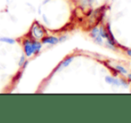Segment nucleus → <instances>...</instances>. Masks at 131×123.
Wrapping results in <instances>:
<instances>
[{
    "instance_id": "1",
    "label": "nucleus",
    "mask_w": 131,
    "mask_h": 123,
    "mask_svg": "<svg viewBox=\"0 0 131 123\" xmlns=\"http://www.w3.org/2000/svg\"><path fill=\"white\" fill-rule=\"evenodd\" d=\"M47 30H46L44 25H42L39 21H36L32 23L30 29L29 31V37L32 39L41 40V38L44 36L47 35Z\"/></svg>"
},
{
    "instance_id": "2",
    "label": "nucleus",
    "mask_w": 131,
    "mask_h": 123,
    "mask_svg": "<svg viewBox=\"0 0 131 123\" xmlns=\"http://www.w3.org/2000/svg\"><path fill=\"white\" fill-rule=\"evenodd\" d=\"M21 47L23 49V54L28 59H30L35 56L34 46H33V39L29 38H24L21 42Z\"/></svg>"
},
{
    "instance_id": "3",
    "label": "nucleus",
    "mask_w": 131,
    "mask_h": 123,
    "mask_svg": "<svg viewBox=\"0 0 131 123\" xmlns=\"http://www.w3.org/2000/svg\"><path fill=\"white\" fill-rule=\"evenodd\" d=\"M40 41L42 42L43 46H54L59 43V38L58 37L55 36H49V35H46L41 38Z\"/></svg>"
},
{
    "instance_id": "4",
    "label": "nucleus",
    "mask_w": 131,
    "mask_h": 123,
    "mask_svg": "<svg viewBox=\"0 0 131 123\" xmlns=\"http://www.w3.org/2000/svg\"><path fill=\"white\" fill-rule=\"evenodd\" d=\"M105 81L106 83L111 84V85H115V86H125V87H128V84L127 83L125 80H119V79H115L112 78L110 76H106L105 77Z\"/></svg>"
},
{
    "instance_id": "5",
    "label": "nucleus",
    "mask_w": 131,
    "mask_h": 123,
    "mask_svg": "<svg viewBox=\"0 0 131 123\" xmlns=\"http://www.w3.org/2000/svg\"><path fill=\"white\" fill-rule=\"evenodd\" d=\"M73 59H74V57H73V56H69V57H67L66 59H64L63 61H62L58 66H57V68L55 69V71H61V70L64 69V68H67L68 66H69L70 64L72 62Z\"/></svg>"
},
{
    "instance_id": "6",
    "label": "nucleus",
    "mask_w": 131,
    "mask_h": 123,
    "mask_svg": "<svg viewBox=\"0 0 131 123\" xmlns=\"http://www.w3.org/2000/svg\"><path fill=\"white\" fill-rule=\"evenodd\" d=\"M90 35H91V37L94 38L95 43H97V44L103 43V39H102V37H101V35H100V32H99V29L94 28L93 30H91V32H90Z\"/></svg>"
},
{
    "instance_id": "7",
    "label": "nucleus",
    "mask_w": 131,
    "mask_h": 123,
    "mask_svg": "<svg viewBox=\"0 0 131 123\" xmlns=\"http://www.w3.org/2000/svg\"><path fill=\"white\" fill-rule=\"evenodd\" d=\"M0 42L5 45H9V46H14L16 44L17 40L14 38H11V37H7V36H2L0 37Z\"/></svg>"
},
{
    "instance_id": "8",
    "label": "nucleus",
    "mask_w": 131,
    "mask_h": 123,
    "mask_svg": "<svg viewBox=\"0 0 131 123\" xmlns=\"http://www.w3.org/2000/svg\"><path fill=\"white\" fill-rule=\"evenodd\" d=\"M33 46H34V50H35V55H38L40 54L43 48V44L40 40L33 39Z\"/></svg>"
},
{
    "instance_id": "9",
    "label": "nucleus",
    "mask_w": 131,
    "mask_h": 123,
    "mask_svg": "<svg viewBox=\"0 0 131 123\" xmlns=\"http://www.w3.org/2000/svg\"><path fill=\"white\" fill-rule=\"evenodd\" d=\"M28 60V58L26 57V56L24 55V54H21V56H20V58H19V61H18V66H19V68H23V64H24V62H26Z\"/></svg>"
},
{
    "instance_id": "10",
    "label": "nucleus",
    "mask_w": 131,
    "mask_h": 123,
    "mask_svg": "<svg viewBox=\"0 0 131 123\" xmlns=\"http://www.w3.org/2000/svg\"><path fill=\"white\" fill-rule=\"evenodd\" d=\"M41 17H42V20H43V23H45L46 25H48L49 24V19L47 18V16L45 14H41Z\"/></svg>"
},
{
    "instance_id": "11",
    "label": "nucleus",
    "mask_w": 131,
    "mask_h": 123,
    "mask_svg": "<svg viewBox=\"0 0 131 123\" xmlns=\"http://www.w3.org/2000/svg\"><path fill=\"white\" fill-rule=\"evenodd\" d=\"M116 69L121 73V74H127V71L122 67V66H119V65H117L116 66Z\"/></svg>"
},
{
    "instance_id": "12",
    "label": "nucleus",
    "mask_w": 131,
    "mask_h": 123,
    "mask_svg": "<svg viewBox=\"0 0 131 123\" xmlns=\"http://www.w3.org/2000/svg\"><path fill=\"white\" fill-rule=\"evenodd\" d=\"M59 38V42L62 43V42L66 41V40L68 39V37L66 36V35H64V36H62V37H60V38Z\"/></svg>"
},
{
    "instance_id": "13",
    "label": "nucleus",
    "mask_w": 131,
    "mask_h": 123,
    "mask_svg": "<svg viewBox=\"0 0 131 123\" xmlns=\"http://www.w3.org/2000/svg\"><path fill=\"white\" fill-rule=\"evenodd\" d=\"M82 1V4L85 5H90V4H92V2L94 1V0H81Z\"/></svg>"
},
{
    "instance_id": "14",
    "label": "nucleus",
    "mask_w": 131,
    "mask_h": 123,
    "mask_svg": "<svg viewBox=\"0 0 131 123\" xmlns=\"http://www.w3.org/2000/svg\"><path fill=\"white\" fill-rule=\"evenodd\" d=\"M28 63H29V60H27V61L24 62V64H23V68H21V69H25V68H27Z\"/></svg>"
},
{
    "instance_id": "15",
    "label": "nucleus",
    "mask_w": 131,
    "mask_h": 123,
    "mask_svg": "<svg viewBox=\"0 0 131 123\" xmlns=\"http://www.w3.org/2000/svg\"><path fill=\"white\" fill-rule=\"evenodd\" d=\"M48 1H50V0H44V1H43V5H47V4L48 3Z\"/></svg>"
},
{
    "instance_id": "16",
    "label": "nucleus",
    "mask_w": 131,
    "mask_h": 123,
    "mask_svg": "<svg viewBox=\"0 0 131 123\" xmlns=\"http://www.w3.org/2000/svg\"><path fill=\"white\" fill-rule=\"evenodd\" d=\"M127 54H128V55H129L130 57H131V50H128V51H127Z\"/></svg>"
},
{
    "instance_id": "17",
    "label": "nucleus",
    "mask_w": 131,
    "mask_h": 123,
    "mask_svg": "<svg viewBox=\"0 0 131 123\" xmlns=\"http://www.w3.org/2000/svg\"><path fill=\"white\" fill-rule=\"evenodd\" d=\"M128 79L131 80V74H128Z\"/></svg>"
},
{
    "instance_id": "18",
    "label": "nucleus",
    "mask_w": 131,
    "mask_h": 123,
    "mask_svg": "<svg viewBox=\"0 0 131 123\" xmlns=\"http://www.w3.org/2000/svg\"><path fill=\"white\" fill-rule=\"evenodd\" d=\"M6 3H7V4L10 3V0H6Z\"/></svg>"
}]
</instances>
